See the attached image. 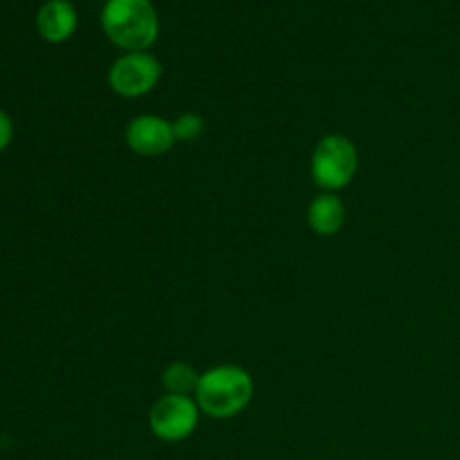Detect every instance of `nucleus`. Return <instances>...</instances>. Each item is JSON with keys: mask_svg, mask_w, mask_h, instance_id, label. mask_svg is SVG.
<instances>
[{"mask_svg": "<svg viewBox=\"0 0 460 460\" xmlns=\"http://www.w3.org/2000/svg\"><path fill=\"white\" fill-rule=\"evenodd\" d=\"M102 30L124 52H148L160 36V16L151 0H106Z\"/></svg>", "mask_w": 460, "mask_h": 460, "instance_id": "1", "label": "nucleus"}, {"mask_svg": "<svg viewBox=\"0 0 460 460\" xmlns=\"http://www.w3.org/2000/svg\"><path fill=\"white\" fill-rule=\"evenodd\" d=\"M196 402L202 416L227 420L247 409L254 398V377L238 364H218L207 368L196 389Z\"/></svg>", "mask_w": 460, "mask_h": 460, "instance_id": "2", "label": "nucleus"}, {"mask_svg": "<svg viewBox=\"0 0 460 460\" xmlns=\"http://www.w3.org/2000/svg\"><path fill=\"white\" fill-rule=\"evenodd\" d=\"M359 169L358 146L341 133L323 135L310 157V175L322 191L337 193L349 187Z\"/></svg>", "mask_w": 460, "mask_h": 460, "instance_id": "3", "label": "nucleus"}, {"mask_svg": "<svg viewBox=\"0 0 460 460\" xmlns=\"http://www.w3.org/2000/svg\"><path fill=\"white\" fill-rule=\"evenodd\" d=\"M200 407L191 395L164 394L148 411V427L162 443H182L196 434L200 425Z\"/></svg>", "mask_w": 460, "mask_h": 460, "instance_id": "4", "label": "nucleus"}, {"mask_svg": "<svg viewBox=\"0 0 460 460\" xmlns=\"http://www.w3.org/2000/svg\"><path fill=\"white\" fill-rule=\"evenodd\" d=\"M162 79V63L151 52H124L108 70V85L124 99L153 93Z\"/></svg>", "mask_w": 460, "mask_h": 460, "instance_id": "5", "label": "nucleus"}, {"mask_svg": "<svg viewBox=\"0 0 460 460\" xmlns=\"http://www.w3.org/2000/svg\"><path fill=\"white\" fill-rule=\"evenodd\" d=\"M126 146L142 157L166 155L178 144L173 133V121L160 115H137L126 124Z\"/></svg>", "mask_w": 460, "mask_h": 460, "instance_id": "6", "label": "nucleus"}, {"mask_svg": "<svg viewBox=\"0 0 460 460\" xmlns=\"http://www.w3.org/2000/svg\"><path fill=\"white\" fill-rule=\"evenodd\" d=\"M79 27V13H76L72 0H48L36 12V31L48 43H66Z\"/></svg>", "mask_w": 460, "mask_h": 460, "instance_id": "7", "label": "nucleus"}, {"mask_svg": "<svg viewBox=\"0 0 460 460\" xmlns=\"http://www.w3.org/2000/svg\"><path fill=\"white\" fill-rule=\"evenodd\" d=\"M346 223V205L337 193L322 191L308 205V227L317 236H335Z\"/></svg>", "mask_w": 460, "mask_h": 460, "instance_id": "8", "label": "nucleus"}, {"mask_svg": "<svg viewBox=\"0 0 460 460\" xmlns=\"http://www.w3.org/2000/svg\"><path fill=\"white\" fill-rule=\"evenodd\" d=\"M202 373L196 371L189 362H171L162 373V386L166 394L173 395H196L198 382H200Z\"/></svg>", "mask_w": 460, "mask_h": 460, "instance_id": "9", "label": "nucleus"}, {"mask_svg": "<svg viewBox=\"0 0 460 460\" xmlns=\"http://www.w3.org/2000/svg\"><path fill=\"white\" fill-rule=\"evenodd\" d=\"M173 133L178 142H196L205 133V119L198 112H182L173 119Z\"/></svg>", "mask_w": 460, "mask_h": 460, "instance_id": "10", "label": "nucleus"}, {"mask_svg": "<svg viewBox=\"0 0 460 460\" xmlns=\"http://www.w3.org/2000/svg\"><path fill=\"white\" fill-rule=\"evenodd\" d=\"M13 137V124L9 119V115L4 111H0V153L12 144Z\"/></svg>", "mask_w": 460, "mask_h": 460, "instance_id": "11", "label": "nucleus"}]
</instances>
